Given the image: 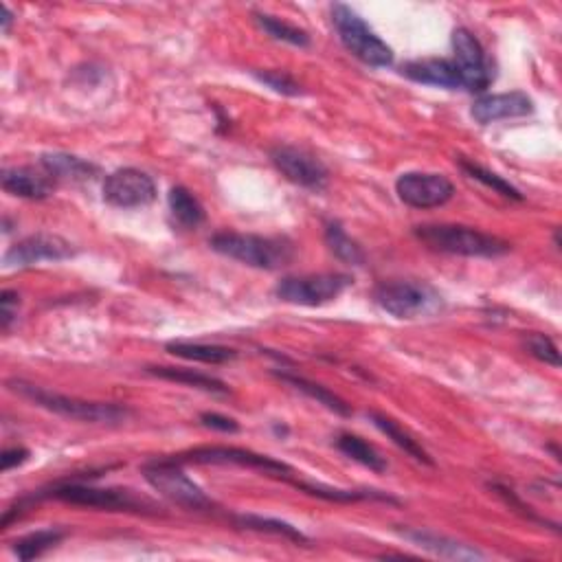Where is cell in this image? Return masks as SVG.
<instances>
[{"mask_svg": "<svg viewBox=\"0 0 562 562\" xmlns=\"http://www.w3.org/2000/svg\"><path fill=\"white\" fill-rule=\"evenodd\" d=\"M7 387L36 404V407L58 413L62 418L69 420L88 424H121L130 418V409L115 402H88L80 398L62 396V393L47 391L25 380H9Z\"/></svg>", "mask_w": 562, "mask_h": 562, "instance_id": "obj_1", "label": "cell"}, {"mask_svg": "<svg viewBox=\"0 0 562 562\" xmlns=\"http://www.w3.org/2000/svg\"><path fill=\"white\" fill-rule=\"evenodd\" d=\"M209 246L229 260L251 268H262V271H277V268L288 266L295 257V246L288 240L264 238V235L253 233L222 231L213 235Z\"/></svg>", "mask_w": 562, "mask_h": 562, "instance_id": "obj_2", "label": "cell"}, {"mask_svg": "<svg viewBox=\"0 0 562 562\" xmlns=\"http://www.w3.org/2000/svg\"><path fill=\"white\" fill-rule=\"evenodd\" d=\"M413 233L429 249L448 255L501 257L512 249L510 242L497 235L464 227V224H424V227H415Z\"/></svg>", "mask_w": 562, "mask_h": 562, "instance_id": "obj_3", "label": "cell"}, {"mask_svg": "<svg viewBox=\"0 0 562 562\" xmlns=\"http://www.w3.org/2000/svg\"><path fill=\"white\" fill-rule=\"evenodd\" d=\"M332 22L336 33L343 42V47L354 58L365 62L367 66L385 69L393 64V51L389 44L376 36V31L347 5H332Z\"/></svg>", "mask_w": 562, "mask_h": 562, "instance_id": "obj_4", "label": "cell"}, {"mask_svg": "<svg viewBox=\"0 0 562 562\" xmlns=\"http://www.w3.org/2000/svg\"><path fill=\"white\" fill-rule=\"evenodd\" d=\"M378 306L396 319H420L442 308V295L424 281H389L374 290Z\"/></svg>", "mask_w": 562, "mask_h": 562, "instance_id": "obj_5", "label": "cell"}, {"mask_svg": "<svg viewBox=\"0 0 562 562\" xmlns=\"http://www.w3.org/2000/svg\"><path fill=\"white\" fill-rule=\"evenodd\" d=\"M143 477L150 486L176 505H181L185 510L205 512L213 508V501L207 497L198 483L191 481L181 464L174 459H159V462H150L143 468Z\"/></svg>", "mask_w": 562, "mask_h": 562, "instance_id": "obj_6", "label": "cell"}, {"mask_svg": "<svg viewBox=\"0 0 562 562\" xmlns=\"http://www.w3.org/2000/svg\"><path fill=\"white\" fill-rule=\"evenodd\" d=\"M47 497L58 499L71 505H84V508H97L108 512H152L154 503L150 499L137 497L132 490L123 488H97L88 483L69 481L55 486Z\"/></svg>", "mask_w": 562, "mask_h": 562, "instance_id": "obj_7", "label": "cell"}, {"mask_svg": "<svg viewBox=\"0 0 562 562\" xmlns=\"http://www.w3.org/2000/svg\"><path fill=\"white\" fill-rule=\"evenodd\" d=\"M354 284V279L345 273H319L303 277H286L275 288V297L292 306L317 308L323 303L339 299L343 292Z\"/></svg>", "mask_w": 562, "mask_h": 562, "instance_id": "obj_8", "label": "cell"}, {"mask_svg": "<svg viewBox=\"0 0 562 562\" xmlns=\"http://www.w3.org/2000/svg\"><path fill=\"white\" fill-rule=\"evenodd\" d=\"M178 464H213V466H242V468H255L262 470L266 475H279V477H290L292 468L277 459L260 455L246 448L238 446H198L185 451L181 455L172 457Z\"/></svg>", "mask_w": 562, "mask_h": 562, "instance_id": "obj_9", "label": "cell"}, {"mask_svg": "<svg viewBox=\"0 0 562 562\" xmlns=\"http://www.w3.org/2000/svg\"><path fill=\"white\" fill-rule=\"evenodd\" d=\"M453 51L455 64L462 75V88L468 93H483L494 80L492 62L486 58L481 42L475 33L459 27L453 31Z\"/></svg>", "mask_w": 562, "mask_h": 562, "instance_id": "obj_10", "label": "cell"}, {"mask_svg": "<svg viewBox=\"0 0 562 562\" xmlns=\"http://www.w3.org/2000/svg\"><path fill=\"white\" fill-rule=\"evenodd\" d=\"M104 200L119 209L148 207L156 200V183L137 167H123L106 176Z\"/></svg>", "mask_w": 562, "mask_h": 562, "instance_id": "obj_11", "label": "cell"}, {"mask_svg": "<svg viewBox=\"0 0 562 562\" xmlns=\"http://www.w3.org/2000/svg\"><path fill=\"white\" fill-rule=\"evenodd\" d=\"M396 194L413 209H435L455 196V185L444 174L407 172L396 181Z\"/></svg>", "mask_w": 562, "mask_h": 562, "instance_id": "obj_12", "label": "cell"}, {"mask_svg": "<svg viewBox=\"0 0 562 562\" xmlns=\"http://www.w3.org/2000/svg\"><path fill=\"white\" fill-rule=\"evenodd\" d=\"M75 255L73 244L53 233H36L16 242L5 253L7 268H27L40 262H62Z\"/></svg>", "mask_w": 562, "mask_h": 562, "instance_id": "obj_13", "label": "cell"}, {"mask_svg": "<svg viewBox=\"0 0 562 562\" xmlns=\"http://www.w3.org/2000/svg\"><path fill=\"white\" fill-rule=\"evenodd\" d=\"M271 161L290 183L299 187L319 191L328 185V167L308 152L290 148V145H277L271 150Z\"/></svg>", "mask_w": 562, "mask_h": 562, "instance_id": "obj_14", "label": "cell"}, {"mask_svg": "<svg viewBox=\"0 0 562 562\" xmlns=\"http://www.w3.org/2000/svg\"><path fill=\"white\" fill-rule=\"evenodd\" d=\"M534 110L532 97H527L521 91L512 93H499V95H483L479 97L470 108V115L481 126L488 123L501 121V119H514V117H525Z\"/></svg>", "mask_w": 562, "mask_h": 562, "instance_id": "obj_15", "label": "cell"}, {"mask_svg": "<svg viewBox=\"0 0 562 562\" xmlns=\"http://www.w3.org/2000/svg\"><path fill=\"white\" fill-rule=\"evenodd\" d=\"M0 183L7 194L27 200H44L55 189V181L47 172H36L31 167H9L0 176Z\"/></svg>", "mask_w": 562, "mask_h": 562, "instance_id": "obj_16", "label": "cell"}, {"mask_svg": "<svg viewBox=\"0 0 562 562\" xmlns=\"http://www.w3.org/2000/svg\"><path fill=\"white\" fill-rule=\"evenodd\" d=\"M400 534L413 545H418V547L426 549L429 554L440 556V558H448V560H483L486 558V554H483L477 547L459 543V541H455V538H448V536L435 534L429 530H402Z\"/></svg>", "mask_w": 562, "mask_h": 562, "instance_id": "obj_17", "label": "cell"}, {"mask_svg": "<svg viewBox=\"0 0 562 562\" xmlns=\"http://www.w3.org/2000/svg\"><path fill=\"white\" fill-rule=\"evenodd\" d=\"M402 75L409 80L440 86V88H462V75H459L457 64L453 60H415L402 66Z\"/></svg>", "mask_w": 562, "mask_h": 562, "instance_id": "obj_18", "label": "cell"}, {"mask_svg": "<svg viewBox=\"0 0 562 562\" xmlns=\"http://www.w3.org/2000/svg\"><path fill=\"white\" fill-rule=\"evenodd\" d=\"M40 165H42V170L53 178V181L84 183V181H93V178L99 174L97 165L80 159V156L64 154V152L42 154Z\"/></svg>", "mask_w": 562, "mask_h": 562, "instance_id": "obj_19", "label": "cell"}, {"mask_svg": "<svg viewBox=\"0 0 562 562\" xmlns=\"http://www.w3.org/2000/svg\"><path fill=\"white\" fill-rule=\"evenodd\" d=\"M275 376L279 380H284L286 385H290L292 389L301 391L303 396H308L310 400H314L317 404H323V407L328 409V411H332L336 415H343V418H350V415H352L350 404H347L343 398L336 396V393L330 391L328 387L319 385V382L308 380V378H303V376H295V374H286V372H277Z\"/></svg>", "mask_w": 562, "mask_h": 562, "instance_id": "obj_20", "label": "cell"}, {"mask_svg": "<svg viewBox=\"0 0 562 562\" xmlns=\"http://www.w3.org/2000/svg\"><path fill=\"white\" fill-rule=\"evenodd\" d=\"M367 418L372 420V424L376 426V429H378L380 433H385V435L389 437V440L400 448V451H404L409 457H413L415 462L426 464V466H433L431 455L426 453L424 448H422V444H420L418 440H413V437H411L407 431H404L396 420H391L389 415L378 413V411L367 413Z\"/></svg>", "mask_w": 562, "mask_h": 562, "instance_id": "obj_21", "label": "cell"}, {"mask_svg": "<svg viewBox=\"0 0 562 562\" xmlns=\"http://www.w3.org/2000/svg\"><path fill=\"white\" fill-rule=\"evenodd\" d=\"M165 350L172 356L185 358V361L205 363V365H222L233 361L238 352L224 345H209V343H189V341H172L165 345Z\"/></svg>", "mask_w": 562, "mask_h": 562, "instance_id": "obj_22", "label": "cell"}, {"mask_svg": "<svg viewBox=\"0 0 562 562\" xmlns=\"http://www.w3.org/2000/svg\"><path fill=\"white\" fill-rule=\"evenodd\" d=\"M167 205H170L172 220L178 224V227L196 229L205 222V207H202L200 200L183 185H176L170 189Z\"/></svg>", "mask_w": 562, "mask_h": 562, "instance_id": "obj_23", "label": "cell"}, {"mask_svg": "<svg viewBox=\"0 0 562 562\" xmlns=\"http://www.w3.org/2000/svg\"><path fill=\"white\" fill-rule=\"evenodd\" d=\"M148 372L161 380H170V382H178V385H187L191 389H200L207 393H218V396H227L229 387L224 385L222 380L194 372V369H185V367H148Z\"/></svg>", "mask_w": 562, "mask_h": 562, "instance_id": "obj_24", "label": "cell"}, {"mask_svg": "<svg viewBox=\"0 0 562 562\" xmlns=\"http://www.w3.org/2000/svg\"><path fill=\"white\" fill-rule=\"evenodd\" d=\"M292 486L299 488L301 492L312 494L325 501H339V503H352V501H387V503H398L391 494L380 492V490H343V488H328L321 483H303V481H290Z\"/></svg>", "mask_w": 562, "mask_h": 562, "instance_id": "obj_25", "label": "cell"}, {"mask_svg": "<svg viewBox=\"0 0 562 562\" xmlns=\"http://www.w3.org/2000/svg\"><path fill=\"white\" fill-rule=\"evenodd\" d=\"M336 448H339V451L345 457H350L352 462L361 464L369 470H374V472H385L387 470V459L382 457L372 444L365 442L363 437L352 435V433H343V435L336 437Z\"/></svg>", "mask_w": 562, "mask_h": 562, "instance_id": "obj_26", "label": "cell"}, {"mask_svg": "<svg viewBox=\"0 0 562 562\" xmlns=\"http://www.w3.org/2000/svg\"><path fill=\"white\" fill-rule=\"evenodd\" d=\"M325 244L334 253V257H339L341 262L350 266H363L365 264V251L361 249V244L352 240L347 231L341 227V222H330L325 227Z\"/></svg>", "mask_w": 562, "mask_h": 562, "instance_id": "obj_27", "label": "cell"}, {"mask_svg": "<svg viewBox=\"0 0 562 562\" xmlns=\"http://www.w3.org/2000/svg\"><path fill=\"white\" fill-rule=\"evenodd\" d=\"M66 532L58 530V527H49V530H38V532H31L25 538H20V541L14 543V554L18 556V560L27 562L33 558H40L53 549L58 543L64 541Z\"/></svg>", "mask_w": 562, "mask_h": 562, "instance_id": "obj_28", "label": "cell"}, {"mask_svg": "<svg viewBox=\"0 0 562 562\" xmlns=\"http://www.w3.org/2000/svg\"><path fill=\"white\" fill-rule=\"evenodd\" d=\"M235 523L244 527V530L284 536L292 543H308V536L303 534L299 527L290 525L286 521H279V519H268V516H257V514H240V516H235Z\"/></svg>", "mask_w": 562, "mask_h": 562, "instance_id": "obj_29", "label": "cell"}, {"mask_svg": "<svg viewBox=\"0 0 562 562\" xmlns=\"http://www.w3.org/2000/svg\"><path fill=\"white\" fill-rule=\"evenodd\" d=\"M253 18H255L257 25H260V29L266 31L273 40L286 42V44H292V47H301V49L308 47V44H310V36L306 31L299 29V27H292L284 20H279L275 16H268V14H253Z\"/></svg>", "mask_w": 562, "mask_h": 562, "instance_id": "obj_30", "label": "cell"}, {"mask_svg": "<svg viewBox=\"0 0 562 562\" xmlns=\"http://www.w3.org/2000/svg\"><path fill=\"white\" fill-rule=\"evenodd\" d=\"M459 167L470 176V178H475V181L483 183L486 187H490L492 191H497V194L505 196V198H512V200H523V194L519 189H516L512 183L505 181L503 176L499 174H494L490 170H486V167H481L477 163H472V161H466V159H459Z\"/></svg>", "mask_w": 562, "mask_h": 562, "instance_id": "obj_31", "label": "cell"}, {"mask_svg": "<svg viewBox=\"0 0 562 562\" xmlns=\"http://www.w3.org/2000/svg\"><path fill=\"white\" fill-rule=\"evenodd\" d=\"M523 347L525 352L534 356L536 361H541L545 365H552V367H560V352L556 343L549 339L547 334L543 332H530L523 336Z\"/></svg>", "mask_w": 562, "mask_h": 562, "instance_id": "obj_32", "label": "cell"}, {"mask_svg": "<svg viewBox=\"0 0 562 562\" xmlns=\"http://www.w3.org/2000/svg\"><path fill=\"white\" fill-rule=\"evenodd\" d=\"M253 75H255L257 82H262L268 88H273V91L279 93V95H286V97L301 95V86L295 80H292L290 75H286L284 71H264V73L255 71Z\"/></svg>", "mask_w": 562, "mask_h": 562, "instance_id": "obj_33", "label": "cell"}, {"mask_svg": "<svg viewBox=\"0 0 562 562\" xmlns=\"http://www.w3.org/2000/svg\"><path fill=\"white\" fill-rule=\"evenodd\" d=\"M18 303H20L18 292H14V290L0 292V325H3L5 332L11 328V323H14V319H16Z\"/></svg>", "mask_w": 562, "mask_h": 562, "instance_id": "obj_34", "label": "cell"}, {"mask_svg": "<svg viewBox=\"0 0 562 562\" xmlns=\"http://www.w3.org/2000/svg\"><path fill=\"white\" fill-rule=\"evenodd\" d=\"M200 422H202V426H207V429L220 431V433H238L240 431L238 422H235L233 418H227V415H220V413H202Z\"/></svg>", "mask_w": 562, "mask_h": 562, "instance_id": "obj_35", "label": "cell"}, {"mask_svg": "<svg viewBox=\"0 0 562 562\" xmlns=\"http://www.w3.org/2000/svg\"><path fill=\"white\" fill-rule=\"evenodd\" d=\"M29 451L27 448H7V451L0 455V470L7 472L16 466H22L29 459Z\"/></svg>", "mask_w": 562, "mask_h": 562, "instance_id": "obj_36", "label": "cell"}, {"mask_svg": "<svg viewBox=\"0 0 562 562\" xmlns=\"http://www.w3.org/2000/svg\"><path fill=\"white\" fill-rule=\"evenodd\" d=\"M0 9H3V31L7 33L11 27V20H14V14H11V9L7 5H3Z\"/></svg>", "mask_w": 562, "mask_h": 562, "instance_id": "obj_37", "label": "cell"}, {"mask_svg": "<svg viewBox=\"0 0 562 562\" xmlns=\"http://www.w3.org/2000/svg\"><path fill=\"white\" fill-rule=\"evenodd\" d=\"M275 433H277V435H288V429H286V426H279V424H277V426H275Z\"/></svg>", "mask_w": 562, "mask_h": 562, "instance_id": "obj_38", "label": "cell"}]
</instances>
